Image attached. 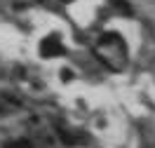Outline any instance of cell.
Listing matches in <instances>:
<instances>
[{"mask_svg":"<svg viewBox=\"0 0 155 148\" xmlns=\"http://www.w3.org/2000/svg\"><path fill=\"white\" fill-rule=\"evenodd\" d=\"M97 54L106 66H110L113 71H120L125 66V61H127L125 40L120 38L117 33H106V35H101V40H99V45H97Z\"/></svg>","mask_w":155,"mask_h":148,"instance_id":"6da1fadb","label":"cell"},{"mask_svg":"<svg viewBox=\"0 0 155 148\" xmlns=\"http://www.w3.org/2000/svg\"><path fill=\"white\" fill-rule=\"evenodd\" d=\"M40 54L47 57V59H52V57H61V54H64V45H61V40H59L57 33L47 35V38L40 42Z\"/></svg>","mask_w":155,"mask_h":148,"instance_id":"7a4b0ae2","label":"cell"},{"mask_svg":"<svg viewBox=\"0 0 155 148\" xmlns=\"http://www.w3.org/2000/svg\"><path fill=\"white\" fill-rule=\"evenodd\" d=\"M108 2H110V5H113V7H115L117 12H122V14H127V17L132 14V7L127 5V0H108Z\"/></svg>","mask_w":155,"mask_h":148,"instance_id":"3957f363","label":"cell"},{"mask_svg":"<svg viewBox=\"0 0 155 148\" xmlns=\"http://www.w3.org/2000/svg\"><path fill=\"white\" fill-rule=\"evenodd\" d=\"M7 148H33L28 141H14V143H7Z\"/></svg>","mask_w":155,"mask_h":148,"instance_id":"277c9868","label":"cell"},{"mask_svg":"<svg viewBox=\"0 0 155 148\" xmlns=\"http://www.w3.org/2000/svg\"><path fill=\"white\" fill-rule=\"evenodd\" d=\"M61 78H64V80H71V78H73V73H71V71H64V73H61Z\"/></svg>","mask_w":155,"mask_h":148,"instance_id":"5b68a950","label":"cell"}]
</instances>
